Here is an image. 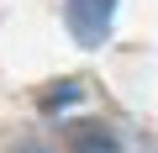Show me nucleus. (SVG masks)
I'll return each instance as SVG.
<instances>
[{
  "label": "nucleus",
  "instance_id": "nucleus-3",
  "mask_svg": "<svg viewBox=\"0 0 158 153\" xmlns=\"http://www.w3.org/2000/svg\"><path fill=\"white\" fill-rule=\"evenodd\" d=\"M111 153H116V148H111Z\"/></svg>",
  "mask_w": 158,
  "mask_h": 153
},
{
  "label": "nucleus",
  "instance_id": "nucleus-2",
  "mask_svg": "<svg viewBox=\"0 0 158 153\" xmlns=\"http://www.w3.org/2000/svg\"><path fill=\"white\" fill-rule=\"evenodd\" d=\"M63 100H79V90H74V85H63V90H53V95H48V100H42V106H48V111H58V106H63Z\"/></svg>",
  "mask_w": 158,
  "mask_h": 153
},
{
  "label": "nucleus",
  "instance_id": "nucleus-1",
  "mask_svg": "<svg viewBox=\"0 0 158 153\" xmlns=\"http://www.w3.org/2000/svg\"><path fill=\"white\" fill-rule=\"evenodd\" d=\"M63 21H69V37L79 48H100L111 37V21H116V0H69Z\"/></svg>",
  "mask_w": 158,
  "mask_h": 153
}]
</instances>
